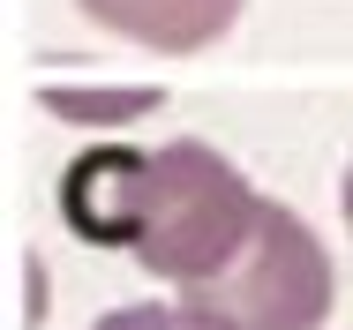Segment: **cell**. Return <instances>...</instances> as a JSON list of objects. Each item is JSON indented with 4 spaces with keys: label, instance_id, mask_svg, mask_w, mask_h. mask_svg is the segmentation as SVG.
<instances>
[{
    "label": "cell",
    "instance_id": "1",
    "mask_svg": "<svg viewBox=\"0 0 353 330\" xmlns=\"http://www.w3.org/2000/svg\"><path fill=\"white\" fill-rule=\"evenodd\" d=\"M61 218L75 240L121 248L165 285H203L241 263L263 196L211 143L165 150H83L61 173Z\"/></svg>",
    "mask_w": 353,
    "mask_h": 330
},
{
    "label": "cell",
    "instance_id": "2",
    "mask_svg": "<svg viewBox=\"0 0 353 330\" xmlns=\"http://www.w3.org/2000/svg\"><path fill=\"white\" fill-rule=\"evenodd\" d=\"M331 293L339 278H331L323 240L308 233V218L263 196L256 240L241 248V263L203 285H181V316L196 330H323Z\"/></svg>",
    "mask_w": 353,
    "mask_h": 330
},
{
    "label": "cell",
    "instance_id": "3",
    "mask_svg": "<svg viewBox=\"0 0 353 330\" xmlns=\"http://www.w3.org/2000/svg\"><path fill=\"white\" fill-rule=\"evenodd\" d=\"M98 30L113 38H136V45H158V53H196L233 30L241 0H75Z\"/></svg>",
    "mask_w": 353,
    "mask_h": 330
},
{
    "label": "cell",
    "instance_id": "4",
    "mask_svg": "<svg viewBox=\"0 0 353 330\" xmlns=\"http://www.w3.org/2000/svg\"><path fill=\"white\" fill-rule=\"evenodd\" d=\"M38 105H46V113H61V121H98V128H121V121H143L150 105H165V90H150V83H128V90H68V83H53Z\"/></svg>",
    "mask_w": 353,
    "mask_h": 330
},
{
    "label": "cell",
    "instance_id": "5",
    "mask_svg": "<svg viewBox=\"0 0 353 330\" xmlns=\"http://www.w3.org/2000/svg\"><path fill=\"white\" fill-rule=\"evenodd\" d=\"M98 330H196L181 308H158V300H136V308H113L98 316Z\"/></svg>",
    "mask_w": 353,
    "mask_h": 330
},
{
    "label": "cell",
    "instance_id": "6",
    "mask_svg": "<svg viewBox=\"0 0 353 330\" xmlns=\"http://www.w3.org/2000/svg\"><path fill=\"white\" fill-rule=\"evenodd\" d=\"M346 225H353V165H346Z\"/></svg>",
    "mask_w": 353,
    "mask_h": 330
}]
</instances>
